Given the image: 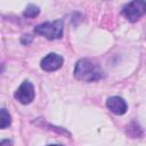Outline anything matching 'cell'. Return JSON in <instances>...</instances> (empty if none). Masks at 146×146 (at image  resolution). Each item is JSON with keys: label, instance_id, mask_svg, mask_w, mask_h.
I'll return each mask as SVG.
<instances>
[{"label": "cell", "instance_id": "1", "mask_svg": "<svg viewBox=\"0 0 146 146\" xmlns=\"http://www.w3.org/2000/svg\"><path fill=\"white\" fill-rule=\"evenodd\" d=\"M74 76L83 82H94L104 78L103 68L91 59H79L74 67Z\"/></svg>", "mask_w": 146, "mask_h": 146}, {"label": "cell", "instance_id": "2", "mask_svg": "<svg viewBox=\"0 0 146 146\" xmlns=\"http://www.w3.org/2000/svg\"><path fill=\"white\" fill-rule=\"evenodd\" d=\"M64 22L62 19L44 22L34 27V32L39 35L44 36L48 40H56L63 36Z\"/></svg>", "mask_w": 146, "mask_h": 146}, {"label": "cell", "instance_id": "3", "mask_svg": "<svg viewBox=\"0 0 146 146\" xmlns=\"http://www.w3.org/2000/svg\"><path fill=\"white\" fill-rule=\"evenodd\" d=\"M146 11V2L143 0L131 1L122 7V15L129 22H137Z\"/></svg>", "mask_w": 146, "mask_h": 146}, {"label": "cell", "instance_id": "4", "mask_svg": "<svg viewBox=\"0 0 146 146\" xmlns=\"http://www.w3.org/2000/svg\"><path fill=\"white\" fill-rule=\"evenodd\" d=\"M34 96H35L34 87L27 80L23 81L22 84L17 88V90L14 94L15 99L17 102H19L21 104H24V105H27V104L32 103V100L34 99Z\"/></svg>", "mask_w": 146, "mask_h": 146}, {"label": "cell", "instance_id": "5", "mask_svg": "<svg viewBox=\"0 0 146 146\" xmlns=\"http://www.w3.org/2000/svg\"><path fill=\"white\" fill-rule=\"evenodd\" d=\"M63 62H64V59L60 55L55 54V52H50L41 59L40 66L46 72H54V71H57L58 68L62 67Z\"/></svg>", "mask_w": 146, "mask_h": 146}, {"label": "cell", "instance_id": "6", "mask_svg": "<svg viewBox=\"0 0 146 146\" xmlns=\"http://www.w3.org/2000/svg\"><path fill=\"white\" fill-rule=\"evenodd\" d=\"M106 106L112 113H114L116 115H122L128 110V105H127L125 100L119 96H112V97L107 98Z\"/></svg>", "mask_w": 146, "mask_h": 146}, {"label": "cell", "instance_id": "7", "mask_svg": "<svg viewBox=\"0 0 146 146\" xmlns=\"http://www.w3.org/2000/svg\"><path fill=\"white\" fill-rule=\"evenodd\" d=\"M11 123V116L6 108H0V129L9 127Z\"/></svg>", "mask_w": 146, "mask_h": 146}, {"label": "cell", "instance_id": "8", "mask_svg": "<svg viewBox=\"0 0 146 146\" xmlns=\"http://www.w3.org/2000/svg\"><path fill=\"white\" fill-rule=\"evenodd\" d=\"M39 14H40V8L38 6H35V5H33V3H30L25 8V10L23 11V15L25 17H27V18H34Z\"/></svg>", "mask_w": 146, "mask_h": 146}, {"label": "cell", "instance_id": "9", "mask_svg": "<svg viewBox=\"0 0 146 146\" xmlns=\"http://www.w3.org/2000/svg\"><path fill=\"white\" fill-rule=\"evenodd\" d=\"M32 40H33V38H32V35H30V34H27V35H23V38H22V40H21V42H22L23 44H30V43L32 42Z\"/></svg>", "mask_w": 146, "mask_h": 146}, {"label": "cell", "instance_id": "10", "mask_svg": "<svg viewBox=\"0 0 146 146\" xmlns=\"http://www.w3.org/2000/svg\"><path fill=\"white\" fill-rule=\"evenodd\" d=\"M0 146H14V144L10 139H2L0 140Z\"/></svg>", "mask_w": 146, "mask_h": 146}, {"label": "cell", "instance_id": "11", "mask_svg": "<svg viewBox=\"0 0 146 146\" xmlns=\"http://www.w3.org/2000/svg\"><path fill=\"white\" fill-rule=\"evenodd\" d=\"M47 146H64V145H62V144H49Z\"/></svg>", "mask_w": 146, "mask_h": 146}]
</instances>
